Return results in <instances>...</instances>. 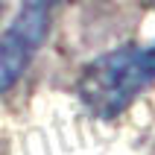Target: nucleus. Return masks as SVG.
I'll use <instances>...</instances> for the list:
<instances>
[{
	"label": "nucleus",
	"instance_id": "obj_1",
	"mask_svg": "<svg viewBox=\"0 0 155 155\" xmlns=\"http://www.w3.org/2000/svg\"><path fill=\"white\" fill-rule=\"evenodd\" d=\"M155 82V44L149 47H120L91 61L79 79V100L100 120H111Z\"/></svg>",
	"mask_w": 155,
	"mask_h": 155
},
{
	"label": "nucleus",
	"instance_id": "obj_2",
	"mask_svg": "<svg viewBox=\"0 0 155 155\" xmlns=\"http://www.w3.org/2000/svg\"><path fill=\"white\" fill-rule=\"evenodd\" d=\"M47 32V6L26 3L21 18L0 35V91L18 82Z\"/></svg>",
	"mask_w": 155,
	"mask_h": 155
},
{
	"label": "nucleus",
	"instance_id": "obj_3",
	"mask_svg": "<svg viewBox=\"0 0 155 155\" xmlns=\"http://www.w3.org/2000/svg\"><path fill=\"white\" fill-rule=\"evenodd\" d=\"M24 3H35V6H50L53 0H24Z\"/></svg>",
	"mask_w": 155,
	"mask_h": 155
}]
</instances>
